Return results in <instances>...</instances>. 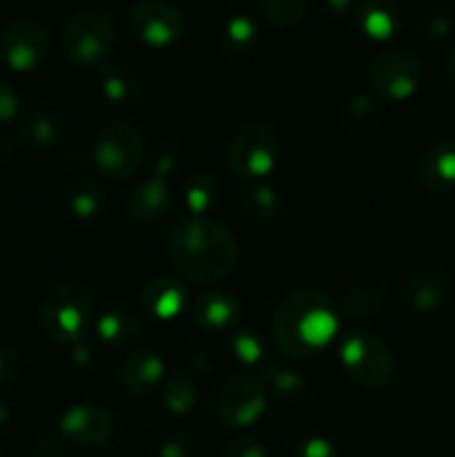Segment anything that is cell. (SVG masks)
Returning a JSON list of instances; mask_svg holds the SVG:
<instances>
[{
  "label": "cell",
  "instance_id": "obj_41",
  "mask_svg": "<svg viewBox=\"0 0 455 457\" xmlns=\"http://www.w3.org/2000/svg\"><path fill=\"white\" fill-rule=\"evenodd\" d=\"M0 3H4V0H0Z\"/></svg>",
  "mask_w": 455,
  "mask_h": 457
},
{
  "label": "cell",
  "instance_id": "obj_24",
  "mask_svg": "<svg viewBox=\"0 0 455 457\" xmlns=\"http://www.w3.org/2000/svg\"><path fill=\"white\" fill-rule=\"evenodd\" d=\"M105 204V196H103V187L98 186L94 179H83V181L74 183L70 190V205L74 210L76 217L87 219L94 217L98 210Z\"/></svg>",
  "mask_w": 455,
  "mask_h": 457
},
{
  "label": "cell",
  "instance_id": "obj_34",
  "mask_svg": "<svg viewBox=\"0 0 455 457\" xmlns=\"http://www.w3.org/2000/svg\"><path fill=\"white\" fill-rule=\"evenodd\" d=\"M453 31V22L444 13H428L422 18V34L428 40H444Z\"/></svg>",
  "mask_w": 455,
  "mask_h": 457
},
{
  "label": "cell",
  "instance_id": "obj_37",
  "mask_svg": "<svg viewBox=\"0 0 455 457\" xmlns=\"http://www.w3.org/2000/svg\"><path fill=\"white\" fill-rule=\"evenodd\" d=\"M190 453V437L186 433H172L161 445V457H187Z\"/></svg>",
  "mask_w": 455,
  "mask_h": 457
},
{
  "label": "cell",
  "instance_id": "obj_28",
  "mask_svg": "<svg viewBox=\"0 0 455 457\" xmlns=\"http://www.w3.org/2000/svg\"><path fill=\"white\" fill-rule=\"evenodd\" d=\"M259 4L275 27H294L306 16V0H259Z\"/></svg>",
  "mask_w": 455,
  "mask_h": 457
},
{
  "label": "cell",
  "instance_id": "obj_14",
  "mask_svg": "<svg viewBox=\"0 0 455 457\" xmlns=\"http://www.w3.org/2000/svg\"><path fill=\"white\" fill-rule=\"evenodd\" d=\"M138 302H141V308L150 317L170 321L177 320L183 312V308H186L187 290L174 277H156V279H150L143 286Z\"/></svg>",
  "mask_w": 455,
  "mask_h": 457
},
{
  "label": "cell",
  "instance_id": "obj_40",
  "mask_svg": "<svg viewBox=\"0 0 455 457\" xmlns=\"http://www.w3.org/2000/svg\"><path fill=\"white\" fill-rule=\"evenodd\" d=\"M0 457H4V453H3V449H0Z\"/></svg>",
  "mask_w": 455,
  "mask_h": 457
},
{
  "label": "cell",
  "instance_id": "obj_2",
  "mask_svg": "<svg viewBox=\"0 0 455 457\" xmlns=\"http://www.w3.org/2000/svg\"><path fill=\"white\" fill-rule=\"evenodd\" d=\"M168 253L177 270L196 284H214L232 272L236 263L235 237L205 217L178 223L168 239Z\"/></svg>",
  "mask_w": 455,
  "mask_h": 457
},
{
  "label": "cell",
  "instance_id": "obj_8",
  "mask_svg": "<svg viewBox=\"0 0 455 457\" xmlns=\"http://www.w3.org/2000/svg\"><path fill=\"white\" fill-rule=\"evenodd\" d=\"M279 138L268 125L245 123L236 129L228 145V165L236 177L261 179L275 168Z\"/></svg>",
  "mask_w": 455,
  "mask_h": 457
},
{
  "label": "cell",
  "instance_id": "obj_25",
  "mask_svg": "<svg viewBox=\"0 0 455 457\" xmlns=\"http://www.w3.org/2000/svg\"><path fill=\"white\" fill-rule=\"evenodd\" d=\"M219 199V183L214 181V177L208 174H196L194 179H190L186 190V204L194 217L208 212Z\"/></svg>",
  "mask_w": 455,
  "mask_h": 457
},
{
  "label": "cell",
  "instance_id": "obj_5",
  "mask_svg": "<svg viewBox=\"0 0 455 457\" xmlns=\"http://www.w3.org/2000/svg\"><path fill=\"white\" fill-rule=\"evenodd\" d=\"M177 165V147L163 141L154 147L152 154V174L150 179L132 187L125 199V217L136 226H150L161 221L172 208V187H170V172Z\"/></svg>",
  "mask_w": 455,
  "mask_h": 457
},
{
  "label": "cell",
  "instance_id": "obj_16",
  "mask_svg": "<svg viewBox=\"0 0 455 457\" xmlns=\"http://www.w3.org/2000/svg\"><path fill=\"white\" fill-rule=\"evenodd\" d=\"M244 315L239 299L232 295L212 290V293L201 295L192 306V317L196 324L205 330H226L235 326Z\"/></svg>",
  "mask_w": 455,
  "mask_h": 457
},
{
  "label": "cell",
  "instance_id": "obj_31",
  "mask_svg": "<svg viewBox=\"0 0 455 457\" xmlns=\"http://www.w3.org/2000/svg\"><path fill=\"white\" fill-rule=\"evenodd\" d=\"M232 351H235V355L239 357L241 361H245V364H257L263 357L261 342H259L257 335L252 333L235 335V339H232Z\"/></svg>",
  "mask_w": 455,
  "mask_h": 457
},
{
  "label": "cell",
  "instance_id": "obj_7",
  "mask_svg": "<svg viewBox=\"0 0 455 457\" xmlns=\"http://www.w3.org/2000/svg\"><path fill=\"white\" fill-rule=\"evenodd\" d=\"M143 156V137L129 120H112L98 132L94 143V161L107 179H128L136 172Z\"/></svg>",
  "mask_w": 455,
  "mask_h": 457
},
{
  "label": "cell",
  "instance_id": "obj_29",
  "mask_svg": "<svg viewBox=\"0 0 455 457\" xmlns=\"http://www.w3.org/2000/svg\"><path fill=\"white\" fill-rule=\"evenodd\" d=\"M244 210L252 221H270V219L277 217L279 199H277L272 187H266V186L250 187L244 196Z\"/></svg>",
  "mask_w": 455,
  "mask_h": 457
},
{
  "label": "cell",
  "instance_id": "obj_32",
  "mask_svg": "<svg viewBox=\"0 0 455 457\" xmlns=\"http://www.w3.org/2000/svg\"><path fill=\"white\" fill-rule=\"evenodd\" d=\"M22 369V353L12 344H0V386L18 378Z\"/></svg>",
  "mask_w": 455,
  "mask_h": 457
},
{
  "label": "cell",
  "instance_id": "obj_36",
  "mask_svg": "<svg viewBox=\"0 0 455 457\" xmlns=\"http://www.w3.org/2000/svg\"><path fill=\"white\" fill-rule=\"evenodd\" d=\"M297 457H337V451L324 437H310L299 445Z\"/></svg>",
  "mask_w": 455,
  "mask_h": 457
},
{
  "label": "cell",
  "instance_id": "obj_39",
  "mask_svg": "<svg viewBox=\"0 0 455 457\" xmlns=\"http://www.w3.org/2000/svg\"><path fill=\"white\" fill-rule=\"evenodd\" d=\"M446 74H449L451 83L455 85V47L451 49L449 56H446Z\"/></svg>",
  "mask_w": 455,
  "mask_h": 457
},
{
  "label": "cell",
  "instance_id": "obj_15",
  "mask_svg": "<svg viewBox=\"0 0 455 457\" xmlns=\"http://www.w3.org/2000/svg\"><path fill=\"white\" fill-rule=\"evenodd\" d=\"M163 373V360L154 351L141 348V351H134L125 357L123 364H120L119 379L129 395L145 397L159 388Z\"/></svg>",
  "mask_w": 455,
  "mask_h": 457
},
{
  "label": "cell",
  "instance_id": "obj_13",
  "mask_svg": "<svg viewBox=\"0 0 455 457\" xmlns=\"http://www.w3.org/2000/svg\"><path fill=\"white\" fill-rule=\"evenodd\" d=\"M61 431L67 442L83 449L105 446L114 436V420L96 404H74L62 413Z\"/></svg>",
  "mask_w": 455,
  "mask_h": 457
},
{
  "label": "cell",
  "instance_id": "obj_30",
  "mask_svg": "<svg viewBox=\"0 0 455 457\" xmlns=\"http://www.w3.org/2000/svg\"><path fill=\"white\" fill-rule=\"evenodd\" d=\"M163 404L172 413H190L196 406V388L186 375H177L163 388Z\"/></svg>",
  "mask_w": 455,
  "mask_h": 457
},
{
  "label": "cell",
  "instance_id": "obj_26",
  "mask_svg": "<svg viewBox=\"0 0 455 457\" xmlns=\"http://www.w3.org/2000/svg\"><path fill=\"white\" fill-rule=\"evenodd\" d=\"M268 382H270L272 395L284 404H294L303 400L308 393V382L303 375L294 370H268Z\"/></svg>",
  "mask_w": 455,
  "mask_h": 457
},
{
  "label": "cell",
  "instance_id": "obj_9",
  "mask_svg": "<svg viewBox=\"0 0 455 457\" xmlns=\"http://www.w3.org/2000/svg\"><path fill=\"white\" fill-rule=\"evenodd\" d=\"M424 79V65L409 49H393L379 54L370 65V85L388 101H404L413 96Z\"/></svg>",
  "mask_w": 455,
  "mask_h": 457
},
{
  "label": "cell",
  "instance_id": "obj_17",
  "mask_svg": "<svg viewBox=\"0 0 455 457\" xmlns=\"http://www.w3.org/2000/svg\"><path fill=\"white\" fill-rule=\"evenodd\" d=\"M355 18L360 29L375 40L393 38L401 27V12L393 0H361Z\"/></svg>",
  "mask_w": 455,
  "mask_h": 457
},
{
  "label": "cell",
  "instance_id": "obj_38",
  "mask_svg": "<svg viewBox=\"0 0 455 457\" xmlns=\"http://www.w3.org/2000/svg\"><path fill=\"white\" fill-rule=\"evenodd\" d=\"M326 3H328L330 9L343 13V12H348V9L352 7V3H355V0H326Z\"/></svg>",
  "mask_w": 455,
  "mask_h": 457
},
{
  "label": "cell",
  "instance_id": "obj_1",
  "mask_svg": "<svg viewBox=\"0 0 455 457\" xmlns=\"http://www.w3.org/2000/svg\"><path fill=\"white\" fill-rule=\"evenodd\" d=\"M337 333V306L321 290L302 288L281 299L272 317L277 348L293 360H310Z\"/></svg>",
  "mask_w": 455,
  "mask_h": 457
},
{
  "label": "cell",
  "instance_id": "obj_27",
  "mask_svg": "<svg viewBox=\"0 0 455 457\" xmlns=\"http://www.w3.org/2000/svg\"><path fill=\"white\" fill-rule=\"evenodd\" d=\"M337 308L342 315L366 320V317L377 315L379 308H382V297L370 288H352L339 299Z\"/></svg>",
  "mask_w": 455,
  "mask_h": 457
},
{
  "label": "cell",
  "instance_id": "obj_11",
  "mask_svg": "<svg viewBox=\"0 0 455 457\" xmlns=\"http://www.w3.org/2000/svg\"><path fill=\"white\" fill-rule=\"evenodd\" d=\"M49 29L38 18H18L0 36L3 61L16 71H31L49 54Z\"/></svg>",
  "mask_w": 455,
  "mask_h": 457
},
{
  "label": "cell",
  "instance_id": "obj_33",
  "mask_svg": "<svg viewBox=\"0 0 455 457\" xmlns=\"http://www.w3.org/2000/svg\"><path fill=\"white\" fill-rule=\"evenodd\" d=\"M18 110H21V98H18L16 89L7 80L0 79V125L12 123Z\"/></svg>",
  "mask_w": 455,
  "mask_h": 457
},
{
  "label": "cell",
  "instance_id": "obj_18",
  "mask_svg": "<svg viewBox=\"0 0 455 457\" xmlns=\"http://www.w3.org/2000/svg\"><path fill=\"white\" fill-rule=\"evenodd\" d=\"M419 177L431 192L455 187V141H440L426 150L419 163Z\"/></svg>",
  "mask_w": 455,
  "mask_h": 457
},
{
  "label": "cell",
  "instance_id": "obj_19",
  "mask_svg": "<svg viewBox=\"0 0 455 457\" xmlns=\"http://www.w3.org/2000/svg\"><path fill=\"white\" fill-rule=\"evenodd\" d=\"M444 295V277L440 275V270L431 266H422L413 270L409 281H406V302L418 312H431L440 308Z\"/></svg>",
  "mask_w": 455,
  "mask_h": 457
},
{
  "label": "cell",
  "instance_id": "obj_20",
  "mask_svg": "<svg viewBox=\"0 0 455 457\" xmlns=\"http://www.w3.org/2000/svg\"><path fill=\"white\" fill-rule=\"evenodd\" d=\"M18 132H21L22 141L31 147L56 145L62 137V120L58 119L56 112L47 110V107H36V110L27 112Z\"/></svg>",
  "mask_w": 455,
  "mask_h": 457
},
{
  "label": "cell",
  "instance_id": "obj_23",
  "mask_svg": "<svg viewBox=\"0 0 455 457\" xmlns=\"http://www.w3.org/2000/svg\"><path fill=\"white\" fill-rule=\"evenodd\" d=\"M96 330L98 337L105 344H110V346H123V344L134 342L141 335V321L129 311L116 308V311H110L107 315H103L98 320Z\"/></svg>",
  "mask_w": 455,
  "mask_h": 457
},
{
  "label": "cell",
  "instance_id": "obj_6",
  "mask_svg": "<svg viewBox=\"0 0 455 457\" xmlns=\"http://www.w3.org/2000/svg\"><path fill=\"white\" fill-rule=\"evenodd\" d=\"M339 353H342L348 375L360 386L379 391L395 378V357L391 348L379 335L370 330H351L342 339Z\"/></svg>",
  "mask_w": 455,
  "mask_h": 457
},
{
  "label": "cell",
  "instance_id": "obj_10",
  "mask_svg": "<svg viewBox=\"0 0 455 457\" xmlns=\"http://www.w3.org/2000/svg\"><path fill=\"white\" fill-rule=\"evenodd\" d=\"M266 411V388L250 375H230L217 393V413L230 428H244L257 422Z\"/></svg>",
  "mask_w": 455,
  "mask_h": 457
},
{
  "label": "cell",
  "instance_id": "obj_22",
  "mask_svg": "<svg viewBox=\"0 0 455 457\" xmlns=\"http://www.w3.org/2000/svg\"><path fill=\"white\" fill-rule=\"evenodd\" d=\"M259 40V27L257 22L250 16H232L230 21L223 25L221 36H219V45H221L223 52L228 56H245V54L252 52L257 47Z\"/></svg>",
  "mask_w": 455,
  "mask_h": 457
},
{
  "label": "cell",
  "instance_id": "obj_21",
  "mask_svg": "<svg viewBox=\"0 0 455 457\" xmlns=\"http://www.w3.org/2000/svg\"><path fill=\"white\" fill-rule=\"evenodd\" d=\"M101 89L105 98L116 105H132L141 96V85L138 79L123 65L105 62L101 65Z\"/></svg>",
  "mask_w": 455,
  "mask_h": 457
},
{
  "label": "cell",
  "instance_id": "obj_4",
  "mask_svg": "<svg viewBox=\"0 0 455 457\" xmlns=\"http://www.w3.org/2000/svg\"><path fill=\"white\" fill-rule=\"evenodd\" d=\"M116 38V25L110 12L98 7L71 13L61 29L62 56L76 67L101 65Z\"/></svg>",
  "mask_w": 455,
  "mask_h": 457
},
{
  "label": "cell",
  "instance_id": "obj_12",
  "mask_svg": "<svg viewBox=\"0 0 455 457\" xmlns=\"http://www.w3.org/2000/svg\"><path fill=\"white\" fill-rule=\"evenodd\" d=\"M129 27L150 47H170L186 31V18L170 0H138L129 12Z\"/></svg>",
  "mask_w": 455,
  "mask_h": 457
},
{
  "label": "cell",
  "instance_id": "obj_35",
  "mask_svg": "<svg viewBox=\"0 0 455 457\" xmlns=\"http://www.w3.org/2000/svg\"><path fill=\"white\" fill-rule=\"evenodd\" d=\"M226 457H268V453L261 442L254 437H239L228 446Z\"/></svg>",
  "mask_w": 455,
  "mask_h": 457
},
{
  "label": "cell",
  "instance_id": "obj_3",
  "mask_svg": "<svg viewBox=\"0 0 455 457\" xmlns=\"http://www.w3.org/2000/svg\"><path fill=\"white\" fill-rule=\"evenodd\" d=\"M40 328L56 344L79 342L94 317V299L76 281L58 284L40 302Z\"/></svg>",
  "mask_w": 455,
  "mask_h": 457
}]
</instances>
